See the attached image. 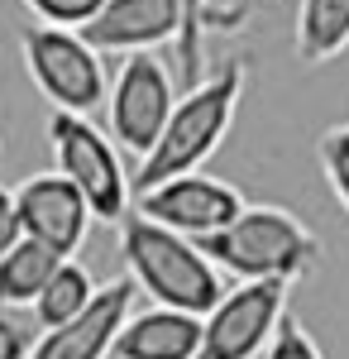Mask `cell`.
I'll list each match as a JSON object with an SVG mask.
<instances>
[{
    "label": "cell",
    "mask_w": 349,
    "mask_h": 359,
    "mask_svg": "<svg viewBox=\"0 0 349 359\" xmlns=\"http://www.w3.org/2000/svg\"><path fill=\"white\" fill-rule=\"evenodd\" d=\"M57 264H62L57 249L25 235L20 245L0 259V306H34L39 292L48 287V278L57 273Z\"/></svg>",
    "instance_id": "14"
},
{
    "label": "cell",
    "mask_w": 349,
    "mask_h": 359,
    "mask_svg": "<svg viewBox=\"0 0 349 359\" xmlns=\"http://www.w3.org/2000/svg\"><path fill=\"white\" fill-rule=\"evenodd\" d=\"M316 158H321V172L330 182V192H335V201L349 211V125H330L316 139Z\"/></svg>",
    "instance_id": "17"
},
{
    "label": "cell",
    "mask_w": 349,
    "mask_h": 359,
    "mask_svg": "<svg viewBox=\"0 0 349 359\" xmlns=\"http://www.w3.org/2000/svg\"><path fill=\"white\" fill-rule=\"evenodd\" d=\"M39 25H57V29H86L96 20V10L106 0H20Z\"/></svg>",
    "instance_id": "18"
},
{
    "label": "cell",
    "mask_w": 349,
    "mask_h": 359,
    "mask_svg": "<svg viewBox=\"0 0 349 359\" xmlns=\"http://www.w3.org/2000/svg\"><path fill=\"white\" fill-rule=\"evenodd\" d=\"M182 39H177V53H182V67L187 77H201V53H206V34L211 29H240L244 10L240 5H211V0H182Z\"/></svg>",
    "instance_id": "16"
},
{
    "label": "cell",
    "mask_w": 349,
    "mask_h": 359,
    "mask_svg": "<svg viewBox=\"0 0 349 359\" xmlns=\"http://www.w3.org/2000/svg\"><path fill=\"white\" fill-rule=\"evenodd\" d=\"M25 240V221H20V201L10 187H0V259Z\"/></svg>",
    "instance_id": "20"
},
{
    "label": "cell",
    "mask_w": 349,
    "mask_h": 359,
    "mask_svg": "<svg viewBox=\"0 0 349 359\" xmlns=\"http://www.w3.org/2000/svg\"><path fill=\"white\" fill-rule=\"evenodd\" d=\"M182 0H106L96 20L81 29V39L101 53H153L158 43L182 39Z\"/></svg>",
    "instance_id": "11"
},
{
    "label": "cell",
    "mask_w": 349,
    "mask_h": 359,
    "mask_svg": "<svg viewBox=\"0 0 349 359\" xmlns=\"http://www.w3.org/2000/svg\"><path fill=\"white\" fill-rule=\"evenodd\" d=\"M20 53L34 86L53 101V111L91 115L106 106L110 77H106V53L81 39V29H57V25H29L20 34Z\"/></svg>",
    "instance_id": "4"
},
{
    "label": "cell",
    "mask_w": 349,
    "mask_h": 359,
    "mask_svg": "<svg viewBox=\"0 0 349 359\" xmlns=\"http://www.w3.org/2000/svg\"><path fill=\"white\" fill-rule=\"evenodd\" d=\"M249 206L240 187L220 182V177H206L201 168L196 172H177L158 187L139 192V211L149 221L167 225V230H182L191 240H206L215 230H225L230 221H240V211Z\"/></svg>",
    "instance_id": "8"
},
{
    "label": "cell",
    "mask_w": 349,
    "mask_h": 359,
    "mask_svg": "<svg viewBox=\"0 0 349 359\" xmlns=\"http://www.w3.org/2000/svg\"><path fill=\"white\" fill-rule=\"evenodd\" d=\"M244 82H249L244 62L230 57V62H220L215 72L196 77V82L187 86V96H177L163 139L153 144L149 158H139V172H135L139 192L158 187V182L177 177V172H196V168L211 158L215 149H220V139L230 135V125H235Z\"/></svg>",
    "instance_id": "2"
},
{
    "label": "cell",
    "mask_w": 349,
    "mask_h": 359,
    "mask_svg": "<svg viewBox=\"0 0 349 359\" xmlns=\"http://www.w3.org/2000/svg\"><path fill=\"white\" fill-rule=\"evenodd\" d=\"M48 144H53L57 172H67L91 201V216L106 225H120L130 216V172L120 163V144L96 130L86 115L53 111L48 115Z\"/></svg>",
    "instance_id": "5"
},
{
    "label": "cell",
    "mask_w": 349,
    "mask_h": 359,
    "mask_svg": "<svg viewBox=\"0 0 349 359\" xmlns=\"http://www.w3.org/2000/svg\"><path fill=\"white\" fill-rule=\"evenodd\" d=\"M201 249L220 264V273L240 278V283H259V278L296 283L321 259V240L287 206H244L240 221L206 235Z\"/></svg>",
    "instance_id": "3"
},
{
    "label": "cell",
    "mask_w": 349,
    "mask_h": 359,
    "mask_svg": "<svg viewBox=\"0 0 349 359\" xmlns=\"http://www.w3.org/2000/svg\"><path fill=\"white\" fill-rule=\"evenodd\" d=\"M135 297H139V283L130 273L106 283L81 316H72L67 326L43 331V340H34L29 359H110L125 321L135 316Z\"/></svg>",
    "instance_id": "10"
},
{
    "label": "cell",
    "mask_w": 349,
    "mask_h": 359,
    "mask_svg": "<svg viewBox=\"0 0 349 359\" xmlns=\"http://www.w3.org/2000/svg\"><path fill=\"white\" fill-rule=\"evenodd\" d=\"M264 359H325V355H321V345H316V335L306 331L296 316H282V326H278Z\"/></svg>",
    "instance_id": "19"
},
{
    "label": "cell",
    "mask_w": 349,
    "mask_h": 359,
    "mask_svg": "<svg viewBox=\"0 0 349 359\" xmlns=\"http://www.w3.org/2000/svg\"><path fill=\"white\" fill-rule=\"evenodd\" d=\"M287 287L282 278L235 283L220 302L201 316V355L196 359H264L273 335L287 316Z\"/></svg>",
    "instance_id": "6"
},
{
    "label": "cell",
    "mask_w": 349,
    "mask_h": 359,
    "mask_svg": "<svg viewBox=\"0 0 349 359\" xmlns=\"http://www.w3.org/2000/svg\"><path fill=\"white\" fill-rule=\"evenodd\" d=\"M120 254H125V269L139 283V292H149V302L158 306L206 316L230 292L220 264L201 249V240L149 221L144 211L120 221Z\"/></svg>",
    "instance_id": "1"
},
{
    "label": "cell",
    "mask_w": 349,
    "mask_h": 359,
    "mask_svg": "<svg viewBox=\"0 0 349 359\" xmlns=\"http://www.w3.org/2000/svg\"><path fill=\"white\" fill-rule=\"evenodd\" d=\"M177 106V91H172V72L167 62H158L153 53H130L120 62L115 82L106 96V115H110V139L135 154L149 158L153 144L167 130V115Z\"/></svg>",
    "instance_id": "7"
},
{
    "label": "cell",
    "mask_w": 349,
    "mask_h": 359,
    "mask_svg": "<svg viewBox=\"0 0 349 359\" xmlns=\"http://www.w3.org/2000/svg\"><path fill=\"white\" fill-rule=\"evenodd\" d=\"M34 355V340L20 321H10V316H0V359H29Z\"/></svg>",
    "instance_id": "21"
},
{
    "label": "cell",
    "mask_w": 349,
    "mask_h": 359,
    "mask_svg": "<svg viewBox=\"0 0 349 359\" xmlns=\"http://www.w3.org/2000/svg\"><path fill=\"white\" fill-rule=\"evenodd\" d=\"M96 278L86 273V264L77 259H62L57 264V273L48 278V287L39 292V302H34V316H39V326L43 331H53V326H67L72 316H81L86 306L96 302Z\"/></svg>",
    "instance_id": "15"
},
{
    "label": "cell",
    "mask_w": 349,
    "mask_h": 359,
    "mask_svg": "<svg viewBox=\"0 0 349 359\" xmlns=\"http://www.w3.org/2000/svg\"><path fill=\"white\" fill-rule=\"evenodd\" d=\"M15 201H20V221H25V235L39 240V245L57 249L62 259H72L81 245H86V230H91V201L81 196V187L67 177V172H34L15 187Z\"/></svg>",
    "instance_id": "9"
},
{
    "label": "cell",
    "mask_w": 349,
    "mask_h": 359,
    "mask_svg": "<svg viewBox=\"0 0 349 359\" xmlns=\"http://www.w3.org/2000/svg\"><path fill=\"white\" fill-rule=\"evenodd\" d=\"M201 331H206L201 316L153 302L149 311L125 321L110 359H196L201 355Z\"/></svg>",
    "instance_id": "12"
},
{
    "label": "cell",
    "mask_w": 349,
    "mask_h": 359,
    "mask_svg": "<svg viewBox=\"0 0 349 359\" xmlns=\"http://www.w3.org/2000/svg\"><path fill=\"white\" fill-rule=\"evenodd\" d=\"M349 48V0H301L296 5V57L321 67Z\"/></svg>",
    "instance_id": "13"
}]
</instances>
